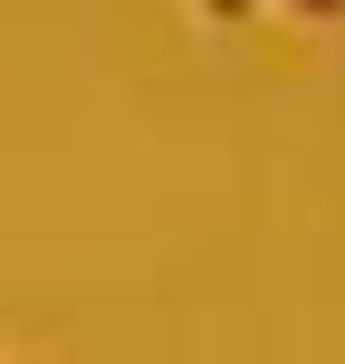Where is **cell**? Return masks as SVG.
Wrapping results in <instances>:
<instances>
[{"label": "cell", "instance_id": "1", "mask_svg": "<svg viewBox=\"0 0 345 364\" xmlns=\"http://www.w3.org/2000/svg\"><path fill=\"white\" fill-rule=\"evenodd\" d=\"M297 10H345V0H297Z\"/></svg>", "mask_w": 345, "mask_h": 364}, {"label": "cell", "instance_id": "2", "mask_svg": "<svg viewBox=\"0 0 345 364\" xmlns=\"http://www.w3.org/2000/svg\"><path fill=\"white\" fill-rule=\"evenodd\" d=\"M211 10H250V0H211Z\"/></svg>", "mask_w": 345, "mask_h": 364}]
</instances>
